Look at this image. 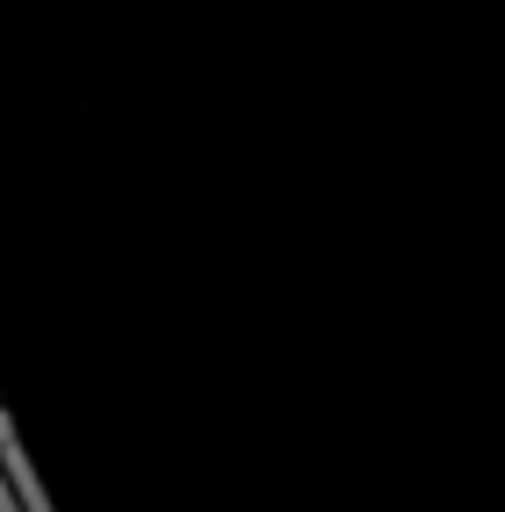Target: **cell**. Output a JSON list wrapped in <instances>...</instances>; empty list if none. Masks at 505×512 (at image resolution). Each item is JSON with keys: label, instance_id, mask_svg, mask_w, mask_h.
I'll return each instance as SVG.
<instances>
[{"label": "cell", "instance_id": "6da1fadb", "mask_svg": "<svg viewBox=\"0 0 505 512\" xmlns=\"http://www.w3.org/2000/svg\"><path fill=\"white\" fill-rule=\"evenodd\" d=\"M0 470H8V491L29 505V512H57L50 505V491H43V477H36V463H29V448H22V427L0 413Z\"/></svg>", "mask_w": 505, "mask_h": 512}]
</instances>
